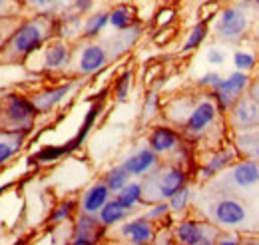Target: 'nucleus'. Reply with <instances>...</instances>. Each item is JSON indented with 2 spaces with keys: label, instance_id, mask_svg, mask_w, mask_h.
Returning <instances> with one entry per match:
<instances>
[{
  "label": "nucleus",
  "instance_id": "1",
  "mask_svg": "<svg viewBox=\"0 0 259 245\" xmlns=\"http://www.w3.org/2000/svg\"><path fill=\"white\" fill-rule=\"evenodd\" d=\"M56 36V14H30L20 22L0 48V64H26L50 38Z\"/></svg>",
  "mask_w": 259,
  "mask_h": 245
},
{
  "label": "nucleus",
  "instance_id": "2",
  "mask_svg": "<svg viewBox=\"0 0 259 245\" xmlns=\"http://www.w3.org/2000/svg\"><path fill=\"white\" fill-rule=\"evenodd\" d=\"M253 10L259 8L251 0H233L224 4L213 18V36L224 44L245 42L253 26Z\"/></svg>",
  "mask_w": 259,
  "mask_h": 245
},
{
  "label": "nucleus",
  "instance_id": "3",
  "mask_svg": "<svg viewBox=\"0 0 259 245\" xmlns=\"http://www.w3.org/2000/svg\"><path fill=\"white\" fill-rule=\"evenodd\" d=\"M255 187H259V161L251 157H237L229 168L207 182V191L229 193L241 199Z\"/></svg>",
  "mask_w": 259,
  "mask_h": 245
},
{
  "label": "nucleus",
  "instance_id": "4",
  "mask_svg": "<svg viewBox=\"0 0 259 245\" xmlns=\"http://www.w3.org/2000/svg\"><path fill=\"white\" fill-rule=\"evenodd\" d=\"M142 191H144V203H156L167 201L176 191L190 185V174L186 168L178 164H160L154 172L142 178Z\"/></svg>",
  "mask_w": 259,
  "mask_h": 245
},
{
  "label": "nucleus",
  "instance_id": "5",
  "mask_svg": "<svg viewBox=\"0 0 259 245\" xmlns=\"http://www.w3.org/2000/svg\"><path fill=\"white\" fill-rule=\"evenodd\" d=\"M205 214H207V219L215 227H220L224 231L241 229L249 221L247 203L241 197L229 195V193H213V197L205 206Z\"/></svg>",
  "mask_w": 259,
  "mask_h": 245
},
{
  "label": "nucleus",
  "instance_id": "6",
  "mask_svg": "<svg viewBox=\"0 0 259 245\" xmlns=\"http://www.w3.org/2000/svg\"><path fill=\"white\" fill-rule=\"evenodd\" d=\"M38 118V110L34 106L32 98L20 92L2 94V108H0V130L12 132H26L30 134Z\"/></svg>",
  "mask_w": 259,
  "mask_h": 245
},
{
  "label": "nucleus",
  "instance_id": "7",
  "mask_svg": "<svg viewBox=\"0 0 259 245\" xmlns=\"http://www.w3.org/2000/svg\"><path fill=\"white\" fill-rule=\"evenodd\" d=\"M110 54L104 42L98 40H76L72 44V56L68 70L74 76H94L110 64Z\"/></svg>",
  "mask_w": 259,
  "mask_h": 245
},
{
  "label": "nucleus",
  "instance_id": "8",
  "mask_svg": "<svg viewBox=\"0 0 259 245\" xmlns=\"http://www.w3.org/2000/svg\"><path fill=\"white\" fill-rule=\"evenodd\" d=\"M70 56H72V44L54 36L36 54H32L24 66H28V70L36 74H58L68 70Z\"/></svg>",
  "mask_w": 259,
  "mask_h": 245
},
{
  "label": "nucleus",
  "instance_id": "9",
  "mask_svg": "<svg viewBox=\"0 0 259 245\" xmlns=\"http://www.w3.org/2000/svg\"><path fill=\"white\" fill-rule=\"evenodd\" d=\"M220 116H222V112L218 110V106L211 100V96L207 92L199 94L195 106L192 108L190 116L186 118V122L182 124L180 132L188 140H201L211 132V128L215 126Z\"/></svg>",
  "mask_w": 259,
  "mask_h": 245
},
{
  "label": "nucleus",
  "instance_id": "10",
  "mask_svg": "<svg viewBox=\"0 0 259 245\" xmlns=\"http://www.w3.org/2000/svg\"><path fill=\"white\" fill-rule=\"evenodd\" d=\"M249 84H251V74L233 70V72H229L227 76H224L222 82H220L211 92H207V94H209L211 100L215 102L218 110H220L222 114H227L229 108L235 104V100L247 94Z\"/></svg>",
  "mask_w": 259,
  "mask_h": 245
},
{
  "label": "nucleus",
  "instance_id": "11",
  "mask_svg": "<svg viewBox=\"0 0 259 245\" xmlns=\"http://www.w3.org/2000/svg\"><path fill=\"white\" fill-rule=\"evenodd\" d=\"M227 126L233 132H247L259 128V102L249 98L247 94L237 98L235 104L229 108L226 114Z\"/></svg>",
  "mask_w": 259,
  "mask_h": 245
},
{
  "label": "nucleus",
  "instance_id": "12",
  "mask_svg": "<svg viewBox=\"0 0 259 245\" xmlns=\"http://www.w3.org/2000/svg\"><path fill=\"white\" fill-rule=\"evenodd\" d=\"M222 229L215 227L211 221H199V219H180L174 227V237L178 245H195L203 239H215Z\"/></svg>",
  "mask_w": 259,
  "mask_h": 245
},
{
  "label": "nucleus",
  "instance_id": "13",
  "mask_svg": "<svg viewBox=\"0 0 259 245\" xmlns=\"http://www.w3.org/2000/svg\"><path fill=\"white\" fill-rule=\"evenodd\" d=\"M237 157H239L237 150H235L233 146H229V144L213 148L211 152L201 159V164H199V168H197V180L203 182V184H207V182L213 180L218 174H222L226 168H229Z\"/></svg>",
  "mask_w": 259,
  "mask_h": 245
},
{
  "label": "nucleus",
  "instance_id": "14",
  "mask_svg": "<svg viewBox=\"0 0 259 245\" xmlns=\"http://www.w3.org/2000/svg\"><path fill=\"white\" fill-rule=\"evenodd\" d=\"M76 88H78V80L72 78V80H66V82H60V84L46 86V88L34 92L30 98H32L38 114H48V112H52L54 108H58Z\"/></svg>",
  "mask_w": 259,
  "mask_h": 245
},
{
  "label": "nucleus",
  "instance_id": "15",
  "mask_svg": "<svg viewBox=\"0 0 259 245\" xmlns=\"http://www.w3.org/2000/svg\"><path fill=\"white\" fill-rule=\"evenodd\" d=\"M184 142V134L171 126V124H160L154 126L148 134V148L154 150L158 155H169L174 153Z\"/></svg>",
  "mask_w": 259,
  "mask_h": 245
},
{
  "label": "nucleus",
  "instance_id": "16",
  "mask_svg": "<svg viewBox=\"0 0 259 245\" xmlns=\"http://www.w3.org/2000/svg\"><path fill=\"white\" fill-rule=\"evenodd\" d=\"M118 233L126 237L132 245H152L156 239V223L150 221L146 215H140L128 221H122Z\"/></svg>",
  "mask_w": 259,
  "mask_h": 245
},
{
  "label": "nucleus",
  "instance_id": "17",
  "mask_svg": "<svg viewBox=\"0 0 259 245\" xmlns=\"http://www.w3.org/2000/svg\"><path fill=\"white\" fill-rule=\"evenodd\" d=\"M122 166L128 170L132 178H144L160 166V155L146 146V148H140L134 153H130L122 161Z\"/></svg>",
  "mask_w": 259,
  "mask_h": 245
},
{
  "label": "nucleus",
  "instance_id": "18",
  "mask_svg": "<svg viewBox=\"0 0 259 245\" xmlns=\"http://www.w3.org/2000/svg\"><path fill=\"white\" fill-rule=\"evenodd\" d=\"M197 98L199 96H195V94H178L169 102H165L163 114H165L167 124H171V126H176L180 130L182 124L186 122V118L190 116V112H192V108L195 106Z\"/></svg>",
  "mask_w": 259,
  "mask_h": 245
},
{
  "label": "nucleus",
  "instance_id": "19",
  "mask_svg": "<svg viewBox=\"0 0 259 245\" xmlns=\"http://www.w3.org/2000/svg\"><path fill=\"white\" fill-rule=\"evenodd\" d=\"M112 195H114V193L108 189V185L100 180V182L92 184L90 187H86V191H84L82 197H80L78 210H80L82 214L98 215V212L104 208V203H106Z\"/></svg>",
  "mask_w": 259,
  "mask_h": 245
},
{
  "label": "nucleus",
  "instance_id": "20",
  "mask_svg": "<svg viewBox=\"0 0 259 245\" xmlns=\"http://www.w3.org/2000/svg\"><path fill=\"white\" fill-rule=\"evenodd\" d=\"M102 110H104V102L102 100H96L90 108H88V112H86V118L82 120L80 124V128H78V132H76V136L72 138V140H68L64 146V152L66 153H72L74 150H78L84 142H86V138L90 136V132H92V128H94V124H96L98 116L102 114Z\"/></svg>",
  "mask_w": 259,
  "mask_h": 245
},
{
  "label": "nucleus",
  "instance_id": "21",
  "mask_svg": "<svg viewBox=\"0 0 259 245\" xmlns=\"http://www.w3.org/2000/svg\"><path fill=\"white\" fill-rule=\"evenodd\" d=\"M108 16H110V26L118 32L130 30L136 24H140L138 8L134 4H130V2H118V4H114L108 10Z\"/></svg>",
  "mask_w": 259,
  "mask_h": 245
},
{
  "label": "nucleus",
  "instance_id": "22",
  "mask_svg": "<svg viewBox=\"0 0 259 245\" xmlns=\"http://www.w3.org/2000/svg\"><path fill=\"white\" fill-rule=\"evenodd\" d=\"M82 26H84V16H80V14H72V12L56 14V36L66 40V42L80 40Z\"/></svg>",
  "mask_w": 259,
  "mask_h": 245
},
{
  "label": "nucleus",
  "instance_id": "23",
  "mask_svg": "<svg viewBox=\"0 0 259 245\" xmlns=\"http://www.w3.org/2000/svg\"><path fill=\"white\" fill-rule=\"evenodd\" d=\"M108 227H104L98 219V215H90V214H78L76 217V223L72 227V237H90L94 241H100L104 237Z\"/></svg>",
  "mask_w": 259,
  "mask_h": 245
},
{
  "label": "nucleus",
  "instance_id": "24",
  "mask_svg": "<svg viewBox=\"0 0 259 245\" xmlns=\"http://www.w3.org/2000/svg\"><path fill=\"white\" fill-rule=\"evenodd\" d=\"M28 134L26 132H12V130H0V166L10 161L26 144Z\"/></svg>",
  "mask_w": 259,
  "mask_h": 245
},
{
  "label": "nucleus",
  "instance_id": "25",
  "mask_svg": "<svg viewBox=\"0 0 259 245\" xmlns=\"http://www.w3.org/2000/svg\"><path fill=\"white\" fill-rule=\"evenodd\" d=\"M130 212H132V210H128L126 206H122L116 195H112V197L104 203V208L98 212V219H100V223H102L104 227H114V225L126 221Z\"/></svg>",
  "mask_w": 259,
  "mask_h": 245
},
{
  "label": "nucleus",
  "instance_id": "26",
  "mask_svg": "<svg viewBox=\"0 0 259 245\" xmlns=\"http://www.w3.org/2000/svg\"><path fill=\"white\" fill-rule=\"evenodd\" d=\"M108 26H110L108 10H92L88 16H84L82 40H98Z\"/></svg>",
  "mask_w": 259,
  "mask_h": 245
},
{
  "label": "nucleus",
  "instance_id": "27",
  "mask_svg": "<svg viewBox=\"0 0 259 245\" xmlns=\"http://www.w3.org/2000/svg\"><path fill=\"white\" fill-rule=\"evenodd\" d=\"M209 36V22H201L197 20L194 26L188 30L186 38H184V44H182V52L184 54H190V52H195L199 46H203V42L207 40Z\"/></svg>",
  "mask_w": 259,
  "mask_h": 245
},
{
  "label": "nucleus",
  "instance_id": "28",
  "mask_svg": "<svg viewBox=\"0 0 259 245\" xmlns=\"http://www.w3.org/2000/svg\"><path fill=\"white\" fill-rule=\"evenodd\" d=\"M102 182L108 185V189L116 195L124 185H128L132 182V176H130V172L122 166V164H118V166H114V168H110L106 174H104V178H102Z\"/></svg>",
  "mask_w": 259,
  "mask_h": 245
},
{
  "label": "nucleus",
  "instance_id": "29",
  "mask_svg": "<svg viewBox=\"0 0 259 245\" xmlns=\"http://www.w3.org/2000/svg\"><path fill=\"white\" fill-rule=\"evenodd\" d=\"M116 197H118V201H120L122 206H126L128 210H134V208L142 206V203H144V191H142V184L132 180L128 185H124V187H122V189L116 193Z\"/></svg>",
  "mask_w": 259,
  "mask_h": 245
},
{
  "label": "nucleus",
  "instance_id": "30",
  "mask_svg": "<svg viewBox=\"0 0 259 245\" xmlns=\"http://www.w3.org/2000/svg\"><path fill=\"white\" fill-rule=\"evenodd\" d=\"M231 62H233L235 70L251 74V72H253V70H255V68L259 66V56L255 54V52H249V50L237 48V50H233V56H231Z\"/></svg>",
  "mask_w": 259,
  "mask_h": 245
},
{
  "label": "nucleus",
  "instance_id": "31",
  "mask_svg": "<svg viewBox=\"0 0 259 245\" xmlns=\"http://www.w3.org/2000/svg\"><path fill=\"white\" fill-rule=\"evenodd\" d=\"M132 70H122L120 74H118V78L114 80V86H112V96H114V100L118 102V104H124L126 100H128L130 96V90H132Z\"/></svg>",
  "mask_w": 259,
  "mask_h": 245
},
{
  "label": "nucleus",
  "instance_id": "32",
  "mask_svg": "<svg viewBox=\"0 0 259 245\" xmlns=\"http://www.w3.org/2000/svg\"><path fill=\"white\" fill-rule=\"evenodd\" d=\"M24 12L30 10L32 14H58V0H16Z\"/></svg>",
  "mask_w": 259,
  "mask_h": 245
},
{
  "label": "nucleus",
  "instance_id": "33",
  "mask_svg": "<svg viewBox=\"0 0 259 245\" xmlns=\"http://www.w3.org/2000/svg\"><path fill=\"white\" fill-rule=\"evenodd\" d=\"M94 0H58V14L60 12H72L80 16H88L94 10Z\"/></svg>",
  "mask_w": 259,
  "mask_h": 245
},
{
  "label": "nucleus",
  "instance_id": "34",
  "mask_svg": "<svg viewBox=\"0 0 259 245\" xmlns=\"http://www.w3.org/2000/svg\"><path fill=\"white\" fill-rule=\"evenodd\" d=\"M76 210H78V201H76V199H72V197L62 199V201L50 212L48 221H50V223H62V221L70 219L72 215L76 214Z\"/></svg>",
  "mask_w": 259,
  "mask_h": 245
},
{
  "label": "nucleus",
  "instance_id": "35",
  "mask_svg": "<svg viewBox=\"0 0 259 245\" xmlns=\"http://www.w3.org/2000/svg\"><path fill=\"white\" fill-rule=\"evenodd\" d=\"M62 155H66L64 146H44V148H40V150L30 157V161L40 164V166H46V164L58 161Z\"/></svg>",
  "mask_w": 259,
  "mask_h": 245
},
{
  "label": "nucleus",
  "instance_id": "36",
  "mask_svg": "<svg viewBox=\"0 0 259 245\" xmlns=\"http://www.w3.org/2000/svg\"><path fill=\"white\" fill-rule=\"evenodd\" d=\"M190 201H192V189H190V185H186L167 199L169 214H184L190 208Z\"/></svg>",
  "mask_w": 259,
  "mask_h": 245
},
{
  "label": "nucleus",
  "instance_id": "37",
  "mask_svg": "<svg viewBox=\"0 0 259 245\" xmlns=\"http://www.w3.org/2000/svg\"><path fill=\"white\" fill-rule=\"evenodd\" d=\"M160 112V96L156 90H150L144 98V106H142V122H150L156 114Z\"/></svg>",
  "mask_w": 259,
  "mask_h": 245
},
{
  "label": "nucleus",
  "instance_id": "38",
  "mask_svg": "<svg viewBox=\"0 0 259 245\" xmlns=\"http://www.w3.org/2000/svg\"><path fill=\"white\" fill-rule=\"evenodd\" d=\"M176 18H178V10L174 6H163L154 16V28L160 30V28H165V26H171Z\"/></svg>",
  "mask_w": 259,
  "mask_h": 245
},
{
  "label": "nucleus",
  "instance_id": "39",
  "mask_svg": "<svg viewBox=\"0 0 259 245\" xmlns=\"http://www.w3.org/2000/svg\"><path fill=\"white\" fill-rule=\"evenodd\" d=\"M222 8V0H207L197 8V18L201 22H211Z\"/></svg>",
  "mask_w": 259,
  "mask_h": 245
},
{
  "label": "nucleus",
  "instance_id": "40",
  "mask_svg": "<svg viewBox=\"0 0 259 245\" xmlns=\"http://www.w3.org/2000/svg\"><path fill=\"white\" fill-rule=\"evenodd\" d=\"M222 78H224V76H222L220 72H213V70H211V72H205L203 76L197 78V88H199V90H205V92H211V90L222 82Z\"/></svg>",
  "mask_w": 259,
  "mask_h": 245
},
{
  "label": "nucleus",
  "instance_id": "41",
  "mask_svg": "<svg viewBox=\"0 0 259 245\" xmlns=\"http://www.w3.org/2000/svg\"><path fill=\"white\" fill-rule=\"evenodd\" d=\"M169 214V206H167V201H156V203H150V210L146 212V217L150 219V221H162L165 219Z\"/></svg>",
  "mask_w": 259,
  "mask_h": 245
},
{
  "label": "nucleus",
  "instance_id": "42",
  "mask_svg": "<svg viewBox=\"0 0 259 245\" xmlns=\"http://www.w3.org/2000/svg\"><path fill=\"white\" fill-rule=\"evenodd\" d=\"M22 16H0V48L6 42V38L12 34V30L16 28V24L20 22Z\"/></svg>",
  "mask_w": 259,
  "mask_h": 245
},
{
  "label": "nucleus",
  "instance_id": "43",
  "mask_svg": "<svg viewBox=\"0 0 259 245\" xmlns=\"http://www.w3.org/2000/svg\"><path fill=\"white\" fill-rule=\"evenodd\" d=\"M0 16H24V8L16 0H0Z\"/></svg>",
  "mask_w": 259,
  "mask_h": 245
},
{
  "label": "nucleus",
  "instance_id": "44",
  "mask_svg": "<svg viewBox=\"0 0 259 245\" xmlns=\"http://www.w3.org/2000/svg\"><path fill=\"white\" fill-rule=\"evenodd\" d=\"M215 245H241V235H237L235 231H220L215 237Z\"/></svg>",
  "mask_w": 259,
  "mask_h": 245
},
{
  "label": "nucleus",
  "instance_id": "45",
  "mask_svg": "<svg viewBox=\"0 0 259 245\" xmlns=\"http://www.w3.org/2000/svg\"><path fill=\"white\" fill-rule=\"evenodd\" d=\"M226 58H227L226 52L222 48H215V46H211L207 50V54H205V60H207V64H211V66H224Z\"/></svg>",
  "mask_w": 259,
  "mask_h": 245
},
{
  "label": "nucleus",
  "instance_id": "46",
  "mask_svg": "<svg viewBox=\"0 0 259 245\" xmlns=\"http://www.w3.org/2000/svg\"><path fill=\"white\" fill-rule=\"evenodd\" d=\"M174 36H176V28H174V26H165V28H160V30H158V34L154 36V42H156L158 46H165Z\"/></svg>",
  "mask_w": 259,
  "mask_h": 245
},
{
  "label": "nucleus",
  "instance_id": "47",
  "mask_svg": "<svg viewBox=\"0 0 259 245\" xmlns=\"http://www.w3.org/2000/svg\"><path fill=\"white\" fill-rule=\"evenodd\" d=\"M247 96L253 98L255 102H259V72L255 76H251V84H249V88H247Z\"/></svg>",
  "mask_w": 259,
  "mask_h": 245
},
{
  "label": "nucleus",
  "instance_id": "48",
  "mask_svg": "<svg viewBox=\"0 0 259 245\" xmlns=\"http://www.w3.org/2000/svg\"><path fill=\"white\" fill-rule=\"evenodd\" d=\"M98 241L90 239V237H72L66 245H96Z\"/></svg>",
  "mask_w": 259,
  "mask_h": 245
},
{
  "label": "nucleus",
  "instance_id": "49",
  "mask_svg": "<svg viewBox=\"0 0 259 245\" xmlns=\"http://www.w3.org/2000/svg\"><path fill=\"white\" fill-rule=\"evenodd\" d=\"M241 245H259V235H253V233L241 235Z\"/></svg>",
  "mask_w": 259,
  "mask_h": 245
},
{
  "label": "nucleus",
  "instance_id": "50",
  "mask_svg": "<svg viewBox=\"0 0 259 245\" xmlns=\"http://www.w3.org/2000/svg\"><path fill=\"white\" fill-rule=\"evenodd\" d=\"M251 36H253V42H255V46L259 48V22L253 26V32H251Z\"/></svg>",
  "mask_w": 259,
  "mask_h": 245
},
{
  "label": "nucleus",
  "instance_id": "51",
  "mask_svg": "<svg viewBox=\"0 0 259 245\" xmlns=\"http://www.w3.org/2000/svg\"><path fill=\"white\" fill-rule=\"evenodd\" d=\"M247 157H251V159H255V161H259V142L255 144V148L251 150V153H249Z\"/></svg>",
  "mask_w": 259,
  "mask_h": 245
},
{
  "label": "nucleus",
  "instance_id": "52",
  "mask_svg": "<svg viewBox=\"0 0 259 245\" xmlns=\"http://www.w3.org/2000/svg\"><path fill=\"white\" fill-rule=\"evenodd\" d=\"M195 245H215V239H203V241H199Z\"/></svg>",
  "mask_w": 259,
  "mask_h": 245
},
{
  "label": "nucleus",
  "instance_id": "53",
  "mask_svg": "<svg viewBox=\"0 0 259 245\" xmlns=\"http://www.w3.org/2000/svg\"><path fill=\"white\" fill-rule=\"evenodd\" d=\"M251 2H253V4H255V6L259 8V0H251Z\"/></svg>",
  "mask_w": 259,
  "mask_h": 245
},
{
  "label": "nucleus",
  "instance_id": "54",
  "mask_svg": "<svg viewBox=\"0 0 259 245\" xmlns=\"http://www.w3.org/2000/svg\"><path fill=\"white\" fill-rule=\"evenodd\" d=\"M227 2H233V0H222V4H227Z\"/></svg>",
  "mask_w": 259,
  "mask_h": 245
},
{
  "label": "nucleus",
  "instance_id": "55",
  "mask_svg": "<svg viewBox=\"0 0 259 245\" xmlns=\"http://www.w3.org/2000/svg\"><path fill=\"white\" fill-rule=\"evenodd\" d=\"M0 108H2V94H0Z\"/></svg>",
  "mask_w": 259,
  "mask_h": 245
},
{
  "label": "nucleus",
  "instance_id": "56",
  "mask_svg": "<svg viewBox=\"0 0 259 245\" xmlns=\"http://www.w3.org/2000/svg\"><path fill=\"white\" fill-rule=\"evenodd\" d=\"M52 245H60V243H58V241H54V243H52Z\"/></svg>",
  "mask_w": 259,
  "mask_h": 245
}]
</instances>
